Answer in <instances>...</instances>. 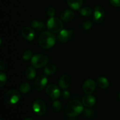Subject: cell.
Segmentation results:
<instances>
[{"mask_svg":"<svg viewBox=\"0 0 120 120\" xmlns=\"http://www.w3.org/2000/svg\"><path fill=\"white\" fill-rule=\"evenodd\" d=\"M97 83L98 86L102 89H105L109 86V81L104 77H98Z\"/></svg>","mask_w":120,"mask_h":120,"instance_id":"cell-18","label":"cell"},{"mask_svg":"<svg viewBox=\"0 0 120 120\" xmlns=\"http://www.w3.org/2000/svg\"><path fill=\"white\" fill-rule=\"evenodd\" d=\"M83 105L79 101L74 100L67 104L65 108V113L69 117L78 116L83 111Z\"/></svg>","mask_w":120,"mask_h":120,"instance_id":"cell-2","label":"cell"},{"mask_svg":"<svg viewBox=\"0 0 120 120\" xmlns=\"http://www.w3.org/2000/svg\"><path fill=\"white\" fill-rule=\"evenodd\" d=\"M22 37L28 41H32L35 37V32L32 28L26 26L22 28L21 30Z\"/></svg>","mask_w":120,"mask_h":120,"instance_id":"cell-12","label":"cell"},{"mask_svg":"<svg viewBox=\"0 0 120 120\" xmlns=\"http://www.w3.org/2000/svg\"><path fill=\"white\" fill-rule=\"evenodd\" d=\"M48 57L42 54L34 55L31 59V64L34 68L40 69L45 66L48 63Z\"/></svg>","mask_w":120,"mask_h":120,"instance_id":"cell-4","label":"cell"},{"mask_svg":"<svg viewBox=\"0 0 120 120\" xmlns=\"http://www.w3.org/2000/svg\"><path fill=\"white\" fill-rule=\"evenodd\" d=\"M48 79L45 75H39L34 82V87L37 91H41L46 86Z\"/></svg>","mask_w":120,"mask_h":120,"instance_id":"cell-9","label":"cell"},{"mask_svg":"<svg viewBox=\"0 0 120 120\" xmlns=\"http://www.w3.org/2000/svg\"><path fill=\"white\" fill-rule=\"evenodd\" d=\"M119 100H120V94H119Z\"/></svg>","mask_w":120,"mask_h":120,"instance_id":"cell-34","label":"cell"},{"mask_svg":"<svg viewBox=\"0 0 120 120\" xmlns=\"http://www.w3.org/2000/svg\"><path fill=\"white\" fill-rule=\"evenodd\" d=\"M25 120H34L32 119V118H26V119H25Z\"/></svg>","mask_w":120,"mask_h":120,"instance_id":"cell-32","label":"cell"},{"mask_svg":"<svg viewBox=\"0 0 120 120\" xmlns=\"http://www.w3.org/2000/svg\"><path fill=\"white\" fill-rule=\"evenodd\" d=\"M96 100L93 96L91 94H87L82 98V103L87 107H91L95 104Z\"/></svg>","mask_w":120,"mask_h":120,"instance_id":"cell-14","label":"cell"},{"mask_svg":"<svg viewBox=\"0 0 120 120\" xmlns=\"http://www.w3.org/2000/svg\"><path fill=\"white\" fill-rule=\"evenodd\" d=\"M26 77L28 80H32L35 77L36 75V72L35 69H34V67H28L26 69L25 71Z\"/></svg>","mask_w":120,"mask_h":120,"instance_id":"cell-19","label":"cell"},{"mask_svg":"<svg viewBox=\"0 0 120 120\" xmlns=\"http://www.w3.org/2000/svg\"><path fill=\"white\" fill-rule=\"evenodd\" d=\"M96 89V83L92 79L86 80L83 84V90L86 94L92 93Z\"/></svg>","mask_w":120,"mask_h":120,"instance_id":"cell-11","label":"cell"},{"mask_svg":"<svg viewBox=\"0 0 120 120\" xmlns=\"http://www.w3.org/2000/svg\"><path fill=\"white\" fill-rule=\"evenodd\" d=\"M7 77L6 75L4 73L1 72L0 73V87H2L7 83Z\"/></svg>","mask_w":120,"mask_h":120,"instance_id":"cell-26","label":"cell"},{"mask_svg":"<svg viewBox=\"0 0 120 120\" xmlns=\"http://www.w3.org/2000/svg\"><path fill=\"white\" fill-rule=\"evenodd\" d=\"M69 7L75 10H78L83 5V0H67Z\"/></svg>","mask_w":120,"mask_h":120,"instance_id":"cell-17","label":"cell"},{"mask_svg":"<svg viewBox=\"0 0 120 120\" xmlns=\"http://www.w3.org/2000/svg\"><path fill=\"white\" fill-rule=\"evenodd\" d=\"M46 93L49 97L53 100L57 99L60 96V91L57 86L50 84L46 88Z\"/></svg>","mask_w":120,"mask_h":120,"instance_id":"cell-7","label":"cell"},{"mask_svg":"<svg viewBox=\"0 0 120 120\" xmlns=\"http://www.w3.org/2000/svg\"><path fill=\"white\" fill-rule=\"evenodd\" d=\"M21 94L18 90H11L5 94L4 97L5 101L8 104H15L19 101Z\"/></svg>","mask_w":120,"mask_h":120,"instance_id":"cell-5","label":"cell"},{"mask_svg":"<svg viewBox=\"0 0 120 120\" xmlns=\"http://www.w3.org/2000/svg\"><path fill=\"white\" fill-rule=\"evenodd\" d=\"M30 89H31V87H30V84L26 82L21 83V85L19 86L20 91L23 94H26L29 93L30 91Z\"/></svg>","mask_w":120,"mask_h":120,"instance_id":"cell-21","label":"cell"},{"mask_svg":"<svg viewBox=\"0 0 120 120\" xmlns=\"http://www.w3.org/2000/svg\"><path fill=\"white\" fill-rule=\"evenodd\" d=\"M110 2L113 6L116 7H120V0H110Z\"/></svg>","mask_w":120,"mask_h":120,"instance_id":"cell-29","label":"cell"},{"mask_svg":"<svg viewBox=\"0 0 120 120\" xmlns=\"http://www.w3.org/2000/svg\"><path fill=\"white\" fill-rule=\"evenodd\" d=\"M83 115L87 118L91 119L94 116V110L91 109H86L85 110H83Z\"/></svg>","mask_w":120,"mask_h":120,"instance_id":"cell-23","label":"cell"},{"mask_svg":"<svg viewBox=\"0 0 120 120\" xmlns=\"http://www.w3.org/2000/svg\"><path fill=\"white\" fill-rule=\"evenodd\" d=\"M105 13L103 8L101 6H96L94 9L93 19L96 23H101L104 21Z\"/></svg>","mask_w":120,"mask_h":120,"instance_id":"cell-10","label":"cell"},{"mask_svg":"<svg viewBox=\"0 0 120 120\" xmlns=\"http://www.w3.org/2000/svg\"><path fill=\"white\" fill-rule=\"evenodd\" d=\"M5 68V63L2 62V60L0 61V69H1V71H3L4 70Z\"/></svg>","mask_w":120,"mask_h":120,"instance_id":"cell-31","label":"cell"},{"mask_svg":"<svg viewBox=\"0 0 120 120\" xmlns=\"http://www.w3.org/2000/svg\"><path fill=\"white\" fill-rule=\"evenodd\" d=\"M33 57V52L30 50H26L23 52L22 54V58L24 60L28 61L29 60H31Z\"/></svg>","mask_w":120,"mask_h":120,"instance_id":"cell-24","label":"cell"},{"mask_svg":"<svg viewBox=\"0 0 120 120\" xmlns=\"http://www.w3.org/2000/svg\"><path fill=\"white\" fill-rule=\"evenodd\" d=\"M71 83V79L70 77L68 75H63L60 78L59 84L61 89H66L70 86Z\"/></svg>","mask_w":120,"mask_h":120,"instance_id":"cell-15","label":"cell"},{"mask_svg":"<svg viewBox=\"0 0 120 120\" xmlns=\"http://www.w3.org/2000/svg\"><path fill=\"white\" fill-rule=\"evenodd\" d=\"M92 26L93 23L91 21H86L83 22V24H82V27H83V29H86V30L90 29L92 27Z\"/></svg>","mask_w":120,"mask_h":120,"instance_id":"cell-27","label":"cell"},{"mask_svg":"<svg viewBox=\"0 0 120 120\" xmlns=\"http://www.w3.org/2000/svg\"><path fill=\"white\" fill-rule=\"evenodd\" d=\"M46 14L49 17H53L55 15V9L53 7H49L46 11Z\"/></svg>","mask_w":120,"mask_h":120,"instance_id":"cell-28","label":"cell"},{"mask_svg":"<svg viewBox=\"0 0 120 120\" xmlns=\"http://www.w3.org/2000/svg\"><path fill=\"white\" fill-rule=\"evenodd\" d=\"M30 26L33 29H36L39 32H42L45 29V24L44 22L38 20H33L30 22Z\"/></svg>","mask_w":120,"mask_h":120,"instance_id":"cell-16","label":"cell"},{"mask_svg":"<svg viewBox=\"0 0 120 120\" xmlns=\"http://www.w3.org/2000/svg\"><path fill=\"white\" fill-rule=\"evenodd\" d=\"M80 13L82 15L84 16H89L91 15V13H92V10L89 7H84V8H82L79 10Z\"/></svg>","mask_w":120,"mask_h":120,"instance_id":"cell-22","label":"cell"},{"mask_svg":"<svg viewBox=\"0 0 120 120\" xmlns=\"http://www.w3.org/2000/svg\"><path fill=\"white\" fill-rule=\"evenodd\" d=\"M32 109L35 114L38 116H43L46 111V106L43 101L39 99L34 102Z\"/></svg>","mask_w":120,"mask_h":120,"instance_id":"cell-6","label":"cell"},{"mask_svg":"<svg viewBox=\"0 0 120 120\" xmlns=\"http://www.w3.org/2000/svg\"><path fill=\"white\" fill-rule=\"evenodd\" d=\"M0 120H2V119H0Z\"/></svg>","mask_w":120,"mask_h":120,"instance_id":"cell-35","label":"cell"},{"mask_svg":"<svg viewBox=\"0 0 120 120\" xmlns=\"http://www.w3.org/2000/svg\"><path fill=\"white\" fill-rule=\"evenodd\" d=\"M55 42L56 38L51 32H43L39 36V45L43 49H50L53 46Z\"/></svg>","mask_w":120,"mask_h":120,"instance_id":"cell-1","label":"cell"},{"mask_svg":"<svg viewBox=\"0 0 120 120\" xmlns=\"http://www.w3.org/2000/svg\"><path fill=\"white\" fill-rule=\"evenodd\" d=\"M75 18V14L73 12L69 9H65L60 14V18L63 21L69 22L72 21Z\"/></svg>","mask_w":120,"mask_h":120,"instance_id":"cell-13","label":"cell"},{"mask_svg":"<svg viewBox=\"0 0 120 120\" xmlns=\"http://www.w3.org/2000/svg\"><path fill=\"white\" fill-rule=\"evenodd\" d=\"M56 66L53 64H49L46 66L44 69V73L46 76L52 75L56 72Z\"/></svg>","mask_w":120,"mask_h":120,"instance_id":"cell-20","label":"cell"},{"mask_svg":"<svg viewBox=\"0 0 120 120\" xmlns=\"http://www.w3.org/2000/svg\"><path fill=\"white\" fill-rule=\"evenodd\" d=\"M68 120H76L74 119V118H70V119H68Z\"/></svg>","mask_w":120,"mask_h":120,"instance_id":"cell-33","label":"cell"},{"mask_svg":"<svg viewBox=\"0 0 120 120\" xmlns=\"http://www.w3.org/2000/svg\"><path fill=\"white\" fill-rule=\"evenodd\" d=\"M73 34V30L71 29H63L57 34V39L61 43H65L71 39Z\"/></svg>","mask_w":120,"mask_h":120,"instance_id":"cell-8","label":"cell"},{"mask_svg":"<svg viewBox=\"0 0 120 120\" xmlns=\"http://www.w3.org/2000/svg\"><path fill=\"white\" fill-rule=\"evenodd\" d=\"M62 109V103L59 101H54L52 104V109L55 112H58Z\"/></svg>","mask_w":120,"mask_h":120,"instance_id":"cell-25","label":"cell"},{"mask_svg":"<svg viewBox=\"0 0 120 120\" xmlns=\"http://www.w3.org/2000/svg\"><path fill=\"white\" fill-rule=\"evenodd\" d=\"M63 24L60 19L57 17H51L47 22L48 30L53 33H59L62 30Z\"/></svg>","mask_w":120,"mask_h":120,"instance_id":"cell-3","label":"cell"},{"mask_svg":"<svg viewBox=\"0 0 120 120\" xmlns=\"http://www.w3.org/2000/svg\"><path fill=\"white\" fill-rule=\"evenodd\" d=\"M62 97H63L64 99H69V97H70V93L68 91H64L62 93Z\"/></svg>","mask_w":120,"mask_h":120,"instance_id":"cell-30","label":"cell"}]
</instances>
